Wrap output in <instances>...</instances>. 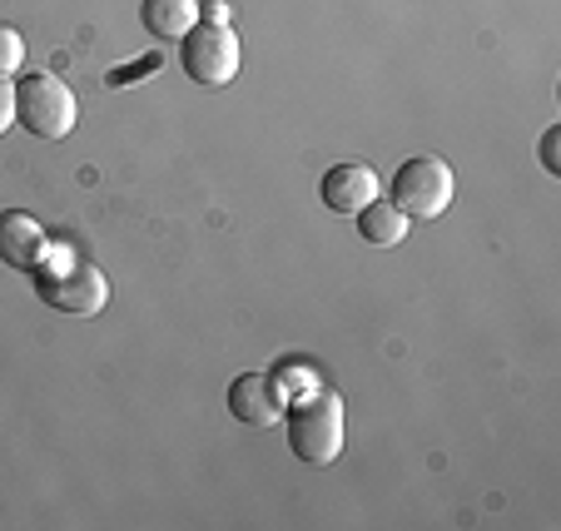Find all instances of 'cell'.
Returning a JSON list of instances; mask_svg holds the SVG:
<instances>
[{"label": "cell", "mask_w": 561, "mask_h": 531, "mask_svg": "<svg viewBox=\"0 0 561 531\" xmlns=\"http://www.w3.org/2000/svg\"><path fill=\"white\" fill-rule=\"evenodd\" d=\"M284 432H288V452L304 467H329L343 452V397L333 388H313L304 397H288Z\"/></svg>", "instance_id": "1"}, {"label": "cell", "mask_w": 561, "mask_h": 531, "mask_svg": "<svg viewBox=\"0 0 561 531\" xmlns=\"http://www.w3.org/2000/svg\"><path fill=\"white\" fill-rule=\"evenodd\" d=\"M75 90L60 74H21L15 80V125H25L35 139H65L75 129Z\"/></svg>", "instance_id": "2"}, {"label": "cell", "mask_w": 561, "mask_h": 531, "mask_svg": "<svg viewBox=\"0 0 561 531\" xmlns=\"http://www.w3.org/2000/svg\"><path fill=\"white\" fill-rule=\"evenodd\" d=\"M35 293L45 298V309L65 313V319H100L110 303V278L95 264H41L35 268Z\"/></svg>", "instance_id": "3"}, {"label": "cell", "mask_w": 561, "mask_h": 531, "mask_svg": "<svg viewBox=\"0 0 561 531\" xmlns=\"http://www.w3.org/2000/svg\"><path fill=\"white\" fill-rule=\"evenodd\" d=\"M180 65H184V74H190L194 85L224 90L233 74H239V65H244V41H239L229 25L199 21L180 41Z\"/></svg>", "instance_id": "4"}, {"label": "cell", "mask_w": 561, "mask_h": 531, "mask_svg": "<svg viewBox=\"0 0 561 531\" xmlns=\"http://www.w3.org/2000/svg\"><path fill=\"white\" fill-rule=\"evenodd\" d=\"M453 164L437 160V154H417L403 160L392 174V204L408 213V219H437L453 204Z\"/></svg>", "instance_id": "5"}, {"label": "cell", "mask_w": 561, "mask_h": 531, "mask_svg": "<svg viewBox=\"0 0 561 531\" xmlns=\"http://www.w3.org/2000/svg\"><path fill=\"white\" fill-rule=\"evenodd\" d=\"M229 413L244 427H278L288 413V397L268 372H244L229 383Z\"/></svg>", "instance_id": "6"}, {"label": "cell", "mask_w": 561, "mask_h": 531, "mask_svg": "<svg viewBox=\"0 0 561 531\" xmlns=\"http://www.w3.org/2000/svg\"><path fill=\"white\" fill-rule=\"evenodd\" d=\"M50 244H45V229L35 213L25 209H5L0 213V264L5 268H21V274H35L45 264Z\"/></svg>", "instance_id": "7"}, {"label": "cell", "mask_w": 561, "mask_h": 531, "mask_svg": "<svg viewBox=\"0 0 561 531\" xmlns=\"http://www.w3.org/2000/svg\"><path fill=\"white\" fill-rule=\"evenodd\" d=\"M382 189L378 170L373 164H358V160H343L333 164L329 174H323V184H318V199L329 204L333 213H358L363 204H373Z\"/></svg>", "instance_id": "8"}, {"label": "cell", "mask_w": 561, "mask_h": 531, "mask_svg": "<svg viewBox=\"0 0 561 531\" xmlns=\"http://www.w3.org/2000/svg\"><path fill=\"white\" fill-rule=\"evenodd\" d=\"M199 15H204L199 0H145L139 5V21H145V31L154 41H184L199 25Z\"/></svg>", "instance_id": "9"}, {"label": "cell", "mask_w": 561, "mask_h": 531, "mask_svg": "<svg viewBox=\"0 0 561 531\" xmlns=\"http://www.w3.org/2000/svg\"><path fill=\"white\" fill-rule=\"evenodd\" d=\"M358 239L373 249H392L408 239V213L388 199H373L358 209Z\"/></svg>", "instance_id": "10"}, {"label": "cell", "mask_w": 561, "mask_h": 531, "mask_svg": "<svg viewBox=\"0 0 561 531\" xmlns=\"http://www.w3.org/2000/svg\"><path fill=\"white\" fill-rule=\"evenodd\" d=\"M21 65H25V41H21V31L0 21V80H11Z\"/></svg>", "instance_id": "11"}, {"label": "cell", "mask_w": 561, "mask_h": 531, "mask_svg": "<svg viewBox=\"0 0 561 531\" xmlns=\"http://www.w3.org/2000/svg\"><path fill=\"white\" fill-rule=\"evenodd\" d=\"M15 125V80H0V135Z\"/></svg>", "instance_id": "12"}, {"label": "cell", "mask_w": 561, "mask_h": 531, "mask_svg": "<svg viewBox=\"0 0 561 531\" xmlns=\"http://www.w3.org/2000/svg\"><path fill=\"white\" fill-rule=\"evenodd\" d=\"M557 139H561V129L551 125L547 135H541V170L547 174H561V160H557Z\"/></svg>", "instance_id": "13"}]
</instances>
